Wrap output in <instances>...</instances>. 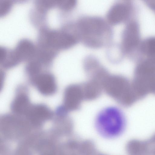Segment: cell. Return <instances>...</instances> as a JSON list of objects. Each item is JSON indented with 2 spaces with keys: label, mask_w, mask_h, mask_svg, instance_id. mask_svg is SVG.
Returning <instances> with one entry per match:
<instances>
[{
  "label": "cell",
  "mask_w": 155,
  "mask_h": 155,
  "mask_svg": "<svg viewBox=\"0 0 155 155\" xmlns=\"http://www.w3.org/2000/svg\"><path fill=\"white\" fill-rule=\"evenodd\" d=\"M135 5L131 1H122L115 3L108 11L107 21L110 25L126 22L134 18Z\"/></svg>",
  "instance_id": "cell-6"
},
{
  "label": "cell",
  "mask_w": 155,
  "mask_h": 155,
  "mask_svg": "<svg viewBox=\"0 0 155 155\" xmlns=\"http://www.w3.org/2000/svg\"><path fill=\"white\" fill-rule=\"evenodd\" d=\"M42 64L37 60H30L25 68L26 74L32 78L41 73Z\"/></svg>",
  "instance_id": "cell-14"
},
{
  "label": "cell",
  "mask_w": 155,
  "mask_h": 155,
  "mask_svg": "<svg viewBox=\"0 0 155 155\" xmlns=\"http://www.w3.org/2000/svg\"><path fill=\"white\" fill-rule=\"evenodd\" d=\"M13 51L19 63L31 60L35 56L36 52L33 43L25 39L20 40Z\"/></svg>",
  "instance_id": "cell-11"
},
{
  "label": "cell",
  "mask_w": 155,
  "mask_h": 155,
  "mask_svg": "<svg viewBox=\"0 0 155 155\" xmlns=\"http://www.w3.org/2000/svg\"><path fill=\"white\" fill-rule=\"evenodd\" d=\"M77 1L74 0H56V5L60 9L65 11L73 9L76 6Z\"/></svg>",
  "instance_id": "cell-15"
},
{
  "label": "cell",
  "mask_w": 155,
  "mask_h": 155,
  "mask_svg": "<svg viewBox=\"0 0 155 155\" xmlns=\"http://www.w3.org/2000/svg\"><path fill=\"white\" fill-rule=\"evenodd\" d=\"M145 4L155 14V0H145Z\"/></svg>",
  "instance_id": "cell-17"
},
{
  "label": "cell",
  "mask_w": 155,
  "mask_h": 155,
  "mask_svg": "<svg viewBox=\"0 0 155 155\" xmlns=\"http://www.w3.org/2000/svg\"><path fill=\"white\" fill-rule=\"evenodd\" d=\"M102 87L108 95L124 107L130 106L141 99L132 80L122 75L108 74Z\"/></svg>",
  "instance_id": "cell-3"
},
{
  "label": "cell",
  "mask_w": 155,
  "mask_h": 155,
  "mask_svg": "<svg viewBox=\"0 0 155 155\" xmlns=\"http://www.w3.org/2000/svg\"><path fill=\"white\" fill-rule=\"evenodd\" d=\"M30 79L31 83L43 95H51L57 91V87L55 77L50 73H41Z\"/></svg>",
  "instance_id": "cell-8"
},
{
  "label": "cell",
  "mask_w": 155,
  "mask_h": 155,
  "mask_svg": "<svg viewBox=\"0 0 155 155\" xmlns=\"http://www.w3.org/2000/svg\"><path fill=\"white\" fill-rule=\"evenodd\" d=\"M94 155H107L105 154L101 153L99 152H97Z\"/></svg>",
  "instance_id": "cell-18"
},
{
  "label": "cell",
  "mask_w": 155,
  "mask_h": 155,
  "mask_svg": "<svg viewBox=\"0 0 155 155\" xmlns=\"http://www.w3.org/2000/svg\"><path fill=\"white\" fill-rule=\"evenodd\" d=\"M84 99L82 84H71L65 89L61 106L67 112L75 110L79 108Z\"/></svg>",
  "instance_id": "cell-7"
},
{
  "label": "cell",
  "mask_w": 155,
  "mask_h": 155,
  "mask_svg": "<svg viewBox=\"0 0 155 155\" xmlns=\"http://www.w3.org/2000/svg\"><path fill=\"white\" fill-rule=\"evenodd\" d=\"M25 88H19L11 105L13 114L24 116L32 105Z\"/></svg>",
  "instance_id": "cell-9"
},
{
  "label": "cell",
  "mask_w": 155,
  "mask_h": 155,
  "mask_svg": "<svg viewBox=\"0 0 155 155\" xmlns=\"http://www.w3.org/2000/svg\"><path fill=\"white\" fill-rule=\"evenodd\" d=\"M53 116L51 110L43 104H32L24 117L30 121L38 123L48 120Z\"/></svg>",
  "instance_id": "cell-10"
},
{
  "label": "cell",
  "mask_w": 155,
  "mask_h": 155,
  "mask_svg": "<svg viewBox=\"0 0 155 155\" xmlns=\"http://www.w3.org/2000/svg\"><path fill=\"white\" fill-rule=\"evenodd\" d=\"M127 125L125 115L119 107L109 106L103 108L96 116L94 126L103 138L111 139L118 137L124 131Z\"/></svg>",
  "instance_id": "cell-2"
},
{
  "label": "cell",
  "mask_w": 155,
  "mask_h": 155,
  "mask_svg": "<svg viewBox=\"0 0 155 155\" xmlns=\"http://www.w3.org/2000/svg\"><path fill=\"white\" fill-rule=\"evenodd\" d=\"M110 25L102 18L95 16L82 17L74 24L79 41L93 48H101L110 40L112 32Z\"/></svg>",
  "instance_id": "cell-1"
},
{
  "label": "cell",
  "mask_w": 155,
  "mask_h": 155,
  "mask_svg": "<svg viewBox=\"0 0 155 155\" xmlns=\"http://www.w3.org/2000/svg\"><path fill=\"white\" fill-rule=\"evenodd\" d=\"M136 57L155 60V36L148 37L141 41Z\"/></svg>",
  "instance_id": "cell-13"
},
{
  "label": "cell",
  "mask_w": 155,
  "mask_h": 155,
  "mask_svg": "<svg viewBox=\"0 0 155 155\" xmlns=\"http://www.w3.org/2000/svg\"><path fill=\"white\" fill-rule=\"evenodd\" d=\"M79 41L73 31L41 30L39 36L38 41L42 48L52 49L65 50L75 45Z\"/></svg>",
  "instance_id": "cell-4"
},
{
  "label": "cell",
  "mask_w": 155,
  "mask_h": 155,
  "mask_svg": "<svg viewBox=\"0 0 155 155\" xmlns=\"http://www.w3.org/2000/svg\"><path fill=\"white\" fill-rule=\"evenodd\" d=\"M126 150L128 155H150L151 148L148 140L133 139L127 143Z\"/></svg>",
  "instance_id": "cell-12"
},
{
  "label": "cell",
  "mask_w": 155,
  "mask_h": 155,
  "mask_svg": "<svg viewBox=\"0 0 155 155\" xmlns=\"http://www.w3.org/2000/svg\"><path fill=\"white\" fill-rule=\"evenodd\" d=\"M153 94L155 95V90Z\"/></svg>",
  "instance_id": "cell-20"
},
{
  "label": "cell",
  "mask_w": 155,
  "mask_h": 155,
  "mask_svg": "<svg viewBox=\"0 0 155 155\" xmlns=\"http://www.w3.org/2000/svg\"><path fill=\"white\" fill-rule=\"evenodd\" d=\"M141 41L140 25L134 18L127 23L123 31L120 46L122 54L131 58L135 57Z\"/></svg>",
  "instance_id": "cell-5"
},
{
  "label": "cell",
  "mask_w": 155,
  "mask_h": 155,
  "mask_svg": "<svg viewBox=\"0 0 155 155\" xmlns=\"http://www.w3.org/2000/svg\"><path fill=\"white\" fill-rule=\"evenodd\" d=\"M151 155H155V147L153 149Z\"/></svg>",
  "instance_id": "cell-19"
},
{
  "label": "cell",
  "mask_w": 155,
  "mask_h": 155,
  "mask_svg": "<svg viewBox=\"0 0 155 155\" xmlns=\"http://www.w3.org/2000/svg\"><path fill=\"white\" fill-rule=\"evenodd\" d=\"M12 3L10 1L0 0V16L6 14L10 9Z\"/></svg>",
  "instance_id": "cell-16"
}]
</instances>
